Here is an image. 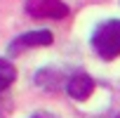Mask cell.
<instances>
[{
	"label": "cell",
	"instance_id": "cell-3",
	"mask_svg": "<svg viewBox=\"0 0 120 118\" xmlns=\"http://www.w3.org/2000/svg\"><path fill=\"white\" fill-rule=\"evenodd\" d=\"M52 40H54V35L49 31H28V33L19 35L17 40H12L10 57H17V54H21L24 50H31V47H47V45H52Z\"/></svg>",
	"mask_w": 120,
	"mask_h": 118
},
{
	"label": "cell",
	"instance_id": "cell-4",
	"mask_svg": "<svg viewBox=\"0 0 120 118\" xmlns=\"http://www.w3.org/2000/svg\"><path fill=\"white\" fill-rule=\"evenodd\" d=\"M66 92L73 97V99H87L92 92H94V80H92V76H87V73H82V71H78V73H73L68 80H66Z\"/></svg>",
	"mask_w": 120,
	"mask_h": 118
},
{
	"label": "cell",
	"instance_id": "cell-1",
	"mask_svg": "<svg viewBox=\"0 0 120 118\" xmlns=\"http://www.w3.org/2000/svg\"><path fill=\"white\" fill-rule=\"evenodd\" d=\"M92 47L106 62L120 57V19H108L99 24L92 33Z\"/></svg>",
	"mask_w": 120,
	"mask_h": 118
},
{
	"label": "cell",
	"instance_id": "cell-5",
	"mask_svg": "<svg viewBox=\"0 0 120 118\" xmlns=\"http://www.w3.org/2000/svg\"><path fill=\"white\" fill-rule=\"evenodd\" d=\"M14 80H17V69H14V64H10L7 59H0V94H3Z\"/></svg>",
	"mask_w": 120,
	"mask_h": 118
},
{
	"label": "cell",
	"instance_id": "cell-6",
	"mask_svg": "<svg viewBox=\"0 0 120 118\" xmlns=\"http://www.w3.org/2000/svg\"><path fill=\"white\" fill-rule=\"evenodd\" d=\"M33 118H56V116H52V113H45V111H40V113H35Z\"/></svg>",
	"mask_w": 120,
	"mask_h": 118
},
{
	"label": "cell",
	"instance_id": "cell-2",
	"mask_svg": "<svg viewBox=\"0 0 120 118\" xmlns=\"http://www.w3.org/2000/svg\"><path fill=\"white\" fill-rule=\"evenodd\" d=\"M26 12L33 19H64L68 7L61 0H26Z\"/></svg>",
	"mask_w": 120,
	"mask_h": 118
}]
</instances>
